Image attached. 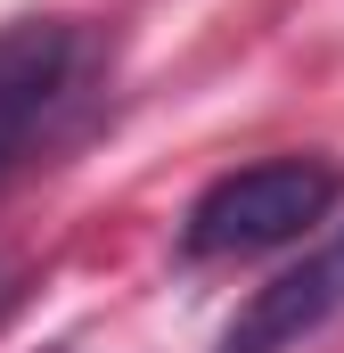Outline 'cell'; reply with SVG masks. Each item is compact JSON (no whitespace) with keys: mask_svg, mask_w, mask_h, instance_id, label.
<instances>
[{"mask_svg":"<svg viewBox=\"0 0 344 353\" xmlns=\"http://www.w3.org/2000/svg\"><path fill=\"white\" fill-rule=\"evenodd\" d=\"M344 197V165L328 157H262L222 173L180 222V255L189 263H238V255H270L287 239H303L312 222H328Z\"/></svg>","mask_w":344,"mask_h":353,"instance_id":"1","label":"cell"},{"mask_svg":"<svg viewBox=\"0 0 344 353\" xmlns=\"http://www.w3.org/2000/svg\"><path fill=\"white\" fill-rule=\"evenodd\" d=\"M74 74H83V25H66V17H17V25H0V173L66 107Z\"/></svg>","mask_w":344,"mask_h":353,"instance_id":"2","label":"cell"},{"mask_svg":"<svg viewBox=\"0 0 344 353\" xmlns=\"http://www.w3.org/2000/svg\"><path fill=\"white\" fill-rule=\"evenodd\" d=\"M328 321H344V230L320 255H303L295 271H279L270 288H255L238 304V321L222 329V353H295Z\"/></svg>","mask_w":344,"mask_h":353,"instance_id":"3","label":"cell"},{"mask_svg":"<svg viewBox=\"0 0 344 353\" xmlns=\"http://www.w3.org/2000/svg\"><path fill=\"white\" fill-rule=\"evenodd\" d=\"M8 304H17V271L0 263V312H8Z\"/></svg>","mask_w":344,"mask_h":353,"instance_id":"4","label":"cell"}]
</instances>
